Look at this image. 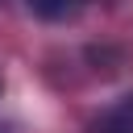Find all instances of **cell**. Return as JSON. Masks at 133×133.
I'll return each instance as SVG.
<instances>
[{
    "mask_svg": "<svg viewBox=\"0 0 133 133\" xmlns=\"http://www.w3.org/2000/svg\"><path fill=\"white\" fill-rule=\"evenodd\" d=\"M96 133H133V100L108 108V112L96 121Z\"/></svg>",
    "mask_w": 133,
    "mask_h": 133,
    "instance_id": "2",
    "label": "cell"
},
{
    "mask_svg": "<svg viewBox=\"0 0 133 133\" xmlns=\"http://www.w3.org/2000/svg\"><path fill=\"white\" fill-rule=\"evenodd\" d=\"M42 21H71L79 8H83V0H25Z\"/></svg>",
    "mask_w": 133,
    "mask_h": 133,
    "instance_id": "1",
    "label": "cell"
}]
</instances>
